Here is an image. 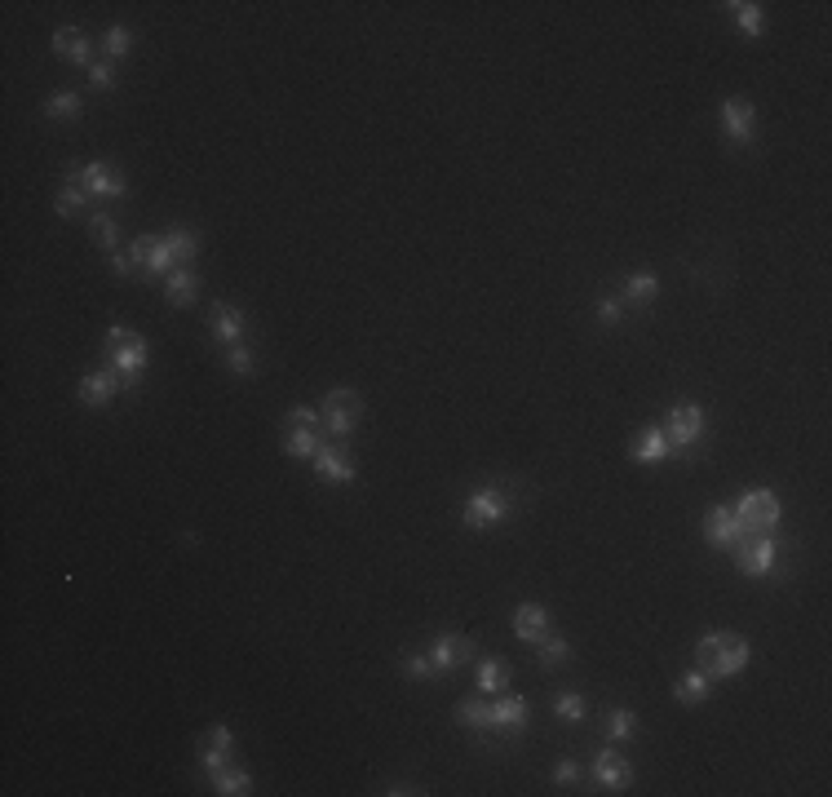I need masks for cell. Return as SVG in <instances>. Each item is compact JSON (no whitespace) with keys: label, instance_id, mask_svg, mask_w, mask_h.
<instances>
[{"label":"cell","instance_id":"9c48e42d","mask_svg":"<svg viewBox=\"0 0 832 797\" xmlns=\"http://www.w3.org/2000/svg\"><path fill=\"white\" fill-rule=\"evenodd\" d=\"M722 129L735 146H748L757 137V116H753V102L744 98H727L722 102Z\"/></svg>","mask_w":832,"mask_h":797},{"label":"cell","instance_id":"d590c367","mask_svg":"<svg viewBox=\"0 0 832 797\" xmlns=\"http://www.w3.org/2000/svg\"><path fill=\"white\" fill-rule=\"evenodd\" d=\"M89 231H94V239H98L106 253H120V248H115V217H111V213H94Z\"/></svg>","mask_w":832,"mask_h":797},{"label":"cell","instance_id":"60d3db41","mask_svg":"<svg viewBox=\"0 0 832 797\" xmlns=\"http://www.w3.org/2000/svg\"><path fill=\"white\" fill-rule=\"evenodd\" d=\"M293 426H310V430H319V426H324V417H319V412H315V408H293V412H288V430H293Z\"/></svg>","mask_w":832,"mask_h":797},{"label":"cell","instance_id":"1f68e13d","mask_svg":"<svg viewBox=\"0 0 832 797\" xmlns=\"http://www.w3.org/2000/svg\"><path fill=\"white\" fill-rule=\"evenodd\" d=\"M731 14H735V23L744 27L748 35H762V5H753V0H735L731 5Z\"/></svg>","mask_w":832,"mask_h":797},{"label":"cell","instance_id":"8fae6325","mask_svg":"<svg viewBox=\"0 0 832 797\" xmlns=\"http://www.w3.org/2000/svg\"><path fill=\"white\" fill-rule=\"evenodd\" d=\"M527 718H532V709H527V700H518V696H500L492 704V731L496 735H523Z\"/></svg>","mask_w":832,"mask_h":797},{"label":"cell","instance_id":"d6a6232c","mask_svg":"<svg viewBox=\"0 0 832 797\" xmlns=\"http://www.w3.org/2000/svg\"><path fill=\"white\" fill-rule=\"evenodd\" d=\"M571 661V647H566V638H554V633H545L540 638V664L545 669H558V664Z\"/></svg>","mask_w":832,"mask_h":797},{"label":"cell","instance_id":"5b68a950","mask_svg":"<svg viewBox=\"0 0 832 797\" xmlns=\"http://www.w3.org/2000/svg\"><path fill=\"white\" fill-rule=\"evenodd\" d=\"M735 554H739V567H744L748 576H770L775 563H779V540H775V531L739 536V540H735Z\"/></svg>","mask_w":832,"mask_h":797},{"label":"cell","instance_id":"f1b7e54d","mask_svg":"<svg viewBox=\"0 0 832 797\" xmlns=\"http://www.w3.org/2000/svg\"><path fill=\"white\" fill-rule=\"evenodd\" d=\"M677 700H682V704H704V700H708V673H704V669H691V673L677 682Z\"/></svg>","mask_w":832,"mask_h":797},{"label":"cell","instance_id":"ee69618b","mask_svg":"<svg viewBox=\"0 0 832 797\" xmlns=\"http://www.w3.org/2000/svg\"><path fill=\"white\" fill-rule=\"evenodd\" d=\"M111 266H115V275H129V270H134L129 253H111Z\"/></svg>","mask_w":832,"mask_h":797},{"label":"cell","instance_id":"ffe728a7","mask_svg":"<svg viewBox=\"0 0 832 797\" xmlns=\"http://www.w3.org/2000/svg\"><path fill=\"white\" fill-rule=\"evenodd\" d=\"M231 727H217L208 731V740H200V766L204 771H217V766H226V753H231Z\"/></svg>","mask_w":832,"mask_h":797},{"label":"cell","instance_id":"277c9868","mask_svg":"<svg viewBox=\"0 0 832 797\" xmlns=\"http://www.w3.org/2000/svg\"><path fill=\"white\" fill-rule=\"evenodd\" d=\"M359 412H364V403H359V395L355 390H328V398H324V430L333 434L336 443L341 439H350V430H355V421H359Z\"/></svg>","mask_w":832,"mask_h":797},{"label":"cell","instance_id":"8992f818","mask_svg":"<svg viewBox=\"0 0 832 797\" xmlns=\"http://www.w3.org/2000/svg\"><path fill=\"white\" fill-rule=\"evenodd\" d=\"M505 514H509V492H505V488H478V492H469L466 528L487 531V528H496Z\"/></svg>","mask_w":832,"mask_h":797},{"label":"cell","instance_id":"cb8c5ba5","mask_svg":"<svg viewBox=\"0 0 832 797\" xmlns=\"http://www.w3.org/2000/svg\"><path fill=\"white\" fill-rule=\"evenodd\" d=\"M85 199H89V191L75 182V173H67L63 177V187H58V199H54V208H58V217H75L80 208H85Z\"/></svg>","mask_w":832,"mask_h":797},{"label":"cell","instance_id":"ab89813d","mask_svg":"<svg viewBox=\"0 0 832 797\" xmlns=\"http://www.w3.org/2000/svg\"><path fill=\"white\" fill-rule=\"evenodd\" d=\"M89 85H94V89H102V94H106V89H115V71H111V63H94V66H89Z\"/></svg>","mask_w":832,"mask_h":797},{"label":"cell","instance_id":"7a4b0ae2","mask_svg":"<svg viewBox=\"0 0 832 797\" xmlns=\"http://www.w3.org/2000/svg\"><path fill=\"white\" fill-rule=\"evenodd\" d=\"M696 661H699V669H704L708 678H735V673L748 664V642H744L739 633L713 630V633H704V638H699Z\"/></svg>","mask_w":832,"mask_h":797},{"label":"cell","instance_id":"836d02e7","mask_svg":"<svg viewBox=\"0 0 832 797\" xmlns=\"http://www.w3.org/2000/svg\"><path fill=\"white\" fill-rule=\"evenodd\" d=\"M602 727H606V735H611V740H633V735H637V718H633L629 709H611Z\"/></svg>","mask_w":832,"mask_h":797},{"label":"cell","instance_id":"30bf717a","mask_svg":"<svg viewBox=\"0 0 832 797\" xmlns=\"http://www.w3.org/2000/svg\"><path fill=\"white\" fill-rule=\"evenodd\" d=\"M474 656V642H469L466 633H438L430 642V664L434 673H452L456 664H466Z\"/></svg>","mask_w":832,"mask_h":797},{"label":"cell","instance_id":"ba28073f","mask_svg":"<svg viewBox=\"0 0 832 797\" xmlns=\"http://www.w3.org/2000/svg\"><path fill=\"white\" fill-rule=\"evenodd\" d=\"M75 173V182L89 191V199H125V173L115 165H106V160H94V165H85V168H71Z\"/></svg>","mask_w":832,"mask_h":797},{"label":"cell","instance_id":"603a6c76","mask_svg":"<svg viewBox=\"0 0 832 797\" xmlns=\"http://www.w3.org/2000/svg\"><path fill=\"white\" fill-rule=\"evenodd\" d=\"M319 448H324V439L310 430V426H293V430L284 434V452H288V457H297V461H310Z\"/></svg>","mask_w":832,"mask_h":797},{"label":"cell","instance_id":"6da1fadb","mask_svg":"<svg viewBox=\"0 0 832 797\" xmlns=\"http://www.w3.org/2000/svg\"><path fill=\"white\" fill-rule=\"evenodd\" d=\"M146 341L129 332L125 324H111L106 328V364L115 368V377H120V386L125 390H137L142 386V372H146Z\"/></svg>","mask_w":832,"mask_h":797},{"label":"cell","instance_id":"4fadbf2b","mask_svg":"<svg viewBox=\"0 0 832 797\" xmlns=\"http://www.w3.org/2000/svg\"><path fill=\"white\" fill-rule=\"evenodd\" d=\"M315 474H319L324 483H355V461H350L336 443H324V448L315 452Z\"/></svg>","mask_w":832,"mask_h":797},{"label":"cell","instance_id":"d4e9b609","mask_svg":"<svg viewBox=\"0 0 832 797\" xmlns=\"http://www.w3.org/2000/svg\"><path fill=\"white\" fill-rule=\"evenodd\" d=\"M505 682H509V664L505 661L487 656V661L478 664V691H483V696H500V691H505Z\"/></svg>","mask_w":832,"mask_h":797},{"label":"cell","instance_id":"ac0fdd59","mask_svg":"<svg viewBox=\"0 0 832 797\" xmlns=\"http://www.w3.org/2000/svg\"><path fill=\"white\" fill-rule=\"evenodd\" d=\"M195 293H200V275H195L191 266H177V270H173V275L165 279L168 306H191V301H195Z\"/></svg>","mask_w":832,"mask_h":797},{"label":"cell","instance_id":"484cf974","mask_svg":"<svg viewBox=\"0 0 832 797\" xmlns=\"http://www.w3.org/2000/svg\"><path fill=\"white\" fill-rule=\"evenodd\" d=\"M456 718H461V727L474 731V735H492V704H483V700H466V704L456 709Z\"/></svg>","mask_w":832,"mask_h":797},{"label":"cell","instance_id":"e575fe53","mask_svg":"<svg viewBox=\"0 0 832 797\" xmlns=\"http://www.w3.org/2000/svg\"><path fill=\"white\" fill-rule=\"evenodd\" d=\"M134 49V35H129V27H111V32L102 35V54L106 58H125Z\"/></svg>","mask_w":832,"mask_h":797},{"label":"cell","instance_id":"4dcf8cb0","mask_svg":"<svg viewBox=\"0 0 832 797\" xmlns=\"http://www.w3.org/2000/svg\"><path fill=\"white\" fill-rule=\"evenodd\" d=\"M173 253H168V244H165V235H160V239H151V253H146V266H142V270H146V275H173Z\"/></svg>","mask_w":832,"mask_h":797},{"label":"cell","instance_id":"74e56055","mask_svg":"<svg viewBox=\"0 0 832 797\" xmlns=\"http://www.w3.org/2000/svg\"><path fill=\"white\" fill-rule=\"evenodd\" d=\"M226 368H231L235 377H248V372H253V350H248V346H231V350H226Z\"/></svg>","mask_w":832,"mask_h":797},{"label":"cell","instance_id":"8d00e7d4","mask_svg":"<svg viewBox=\"0 0 832 797\" xmlns=\"http://www.w3.org/2000/svg\"><path fill=\"white\" fill-rule=\"evenodd\" d=\"M554 713H558L563 722H580V718H585V696H576V691L554 696Z\"/></svg>","mask_w":832,"mask_h":797},{"label":"cell","instance_id":"b9f144b4","mask_svg":"<svg viewBox=\"0 0 832 797\" xmlns=\"http://www.w3.org/2000/svg\"><path fill=\"white\" fill-rule=\"evenodd\" d=\"M620 310H625V306H620V298H606L598 306V319H602V324H620Z\"/></svg>","mask_w":832,"mask_h":797},{"label":"cell","instance_id":"4316f807","mask_svg":"<svg viewBox=\"0 0 832 797\" xmlns=\"http://www.w3.org/2000/svg\"><path fill=\"white\" fill-rule=\"evenodd\" d=\"M656 293H660V279H656L651 270H642V275H629V279H625V301H633V306L656 301Z\"/></svg>","mask_w":832,"mask_h":797},{"label":"cell","instance_id":"5bb4252c","mask_svg":"<svg viewBox=\"0 0 832 797\" xmlns=\"http://www.w3.org/2000/svg\"><path fill=\"white\" fill-rule=\"evenodd\" d=\"M594 780H598V789H606V793H616V789H625L633 780L629 762L616 753V749H602L598 758H594Z\"/></svg>","mask_w":832,"mask_h":797},{"label":"cell","instance_id":"44dd1931","mask_svg":"<svg viewBox=\"0 0 832 797\" xmlns=\"http://www.w3.org/2000/svg\"><path fill=\"white\" fill-rule=\"evenodd\" d=\"M673 457V443H668V434L660 426H647V430L637 434V448H633V461H665Z\"/></svg>","mask_w":832,"mask_h":797},{"label":"cell","instance_id":"f35d334b","mask_svg":"<svg viewBox=\"0 0 832 797\" xmlns=\"http://www.w3.org/2000/svg\"><path fill=\"white\" fill-rule=\"evenodd\" d=\"M403 673H407V678H416V682H421V678H430V673H434L430 656H416V651H407V656H403Z\"/></svg>","mask_w":832,"mask_h":797},{"label":"cell","instance_id":"52a82bcc","mask_svg":"<svg viewBox=\"0 0 832 797\" xmlns=\"http://www.w3.org/2000/svg\"><path fill=\"white\" fill-rule=\"evenodd\" d=\"M699 439H704V408H699V403H682V408H673V417H668V443H673V457L696 452Z\"/></svg>","mask_w":832,"mask_h":797},{"label":"cell","instance_id":"e0dca14e","mask_svg":"<svg viewBox=\"0 0 832 797\" xmlns=\"http://www.w3.org/2000/svg\"><path fill=\"white\" fill-rule=\"evenodd\" d=\"M514 633H518L523 642H540V638L549 633V611H545L540 602H523V607L514 611Z\"/></svg>","mask_w":832,"mask_h":797},{"label":"cell","instance_id":"83f0119b","mask_svg":"<svg viewBox=\"0 0 832 797\" xmlns=\"http://www.w3.org/2000/svg\"><path fill=\"white\" fill-rule=\"evenodd\" d=\"M165 244H168V253H173V262L177 266H191V257L200 253V235L195 231H168Z\"/></svg>","mask_w":832,"mask_h":797},{"label":"cell","instance_id":"3957f363","mask_svg":"<svg viewBox=\"0 0 832 797\" xmlns=\"http://www.w3.org/2000/svg\"><path fill=\"white\" fill-rule=\"evenodd\" d=\"M735 523L744 536H757V531H775L779 523V497L770 492V488H757V492H748V497H739V505L731 509Z\"/></svg>","mask_w":832,"mask_h":797},{"label":"cell","instance_id":"f546056e","mask_svg":"<svg viewBox=\"0 0 832 797\" xmlns=\"http://www.w3.org/2000/svg\"><path fill=\"white\" fill-rule=\"evenodd\" d=\"M45 116H49V120H75V116H80V94L58 89V94L49 98V106H45Z\"/></svg>","mask_w":832,"mask_h":797},{"label":"cell","instance_id":"7c38bea8","mask_svg":"<svg viewBox=\"0 0 832 797\" xmlns=\"http://www.w3.org/2000/svg\"><path fill=\"white\" fill-rule=\"evenodd\" d=\"M744 531L735 523V514L727 505H713L708 514H704V540L713 545V550H735V540H739Z\"/></svg>","mask_w":832,"mask_h":797},{"label":"cell","instance_id":"d6986e66","mask_svg":"<svg viewBox=\"0 0 832 797\" xmlns=\"http://www.w3.org/2000/svg\"><path fill=\"white\" fill-rule=\"evenodd\" d=\"M213 337L226 341V346H244V315L235 306H226V301L213 306Z\"/></svg>","mask_w":832,"mask_h":797},{"label":"cell","instance_id":"7402d4cb","mask_svg":"<svg viewBox=\"0 0 832 797\" xmlns=\"http://www.w3.org/2000/svg\"><path fill=\"white\" fill-rule=\"evenodd\" d=\"M213 793L244 797V793H253V780H248V771H239V766H217V771H213Z\"/></svg>","mask_w":832,"mask_h":797},{"label":"cell","instance_id":"7bdbcfd3","mask_svg":"<svg viewBox=\"0 0 832 797\" xmlns=\"http://www.w3.org/2000/svg\"><path fill=\"white\" fill-rule=\"evenodd\" d=\"M576 775H580V771H576V762H558V766H554V784H576Z\"/></svg>","mask_w":832,"mask_h":797},{"label":"cell","instance_id":"9a60e30c","mask_svg":"<svg viewBox=\"0 0 832 797\" xmlns=\"http://www.w3.org/2000/svg\"><path fill=\"white\" fill-rule=\"evenodd\" d=\"M54 54L67 58V63L94 66V40L85 32H75V27H58V32H54Z\"/></svg>","mask_w":832,"mask_h":797},{"label":"cell","instance_id":"2e32d148","mask_svg":"<svg viewBox=\"0 0 832 797\" xmlns=\"http://www.w3.org/2000/svg\"><path fill=\"white\" fill-rule=\"evenodd\" d=\"M115 390H125L115 372H89V377L80 381V398H85V408H106V403L115 398Z\"/></svg>","mask_w":832,"mask_h":797}]
</instances>
